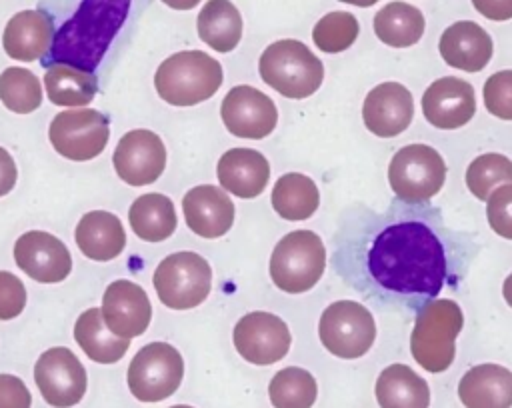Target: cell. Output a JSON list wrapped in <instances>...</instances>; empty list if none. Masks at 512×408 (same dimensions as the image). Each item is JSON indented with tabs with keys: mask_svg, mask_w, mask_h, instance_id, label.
Here are the masks:
<instances>
[{
	"mask_svg": "<svg viewBox=\"0 0 512 408\" xmlns=\"http://www.w3.org/2000/svg\"><path fill=\"white\" fill-rule=\"evenodd\" d=\"M424 118L440 130H456L476 114V96L470 82L456 76L434 80L422 94Z\"/></svg>",
	"mask_w": 512,
	"mask_h": 408,
	"instance_id": "17",
	"label": "cell"
},
{
	"mask_svg": "<svg viewBox=\"0 0 512 408\" xmlns=\"http://www.w3.org/2000/svg\"><path fill=\"white\" fill-rule=\"evenodd\" d=\"M74 340L90 360L100 364L118 362L130 346V338H120L106 328L100 308H88L78 316Z\"/></svg>",
	"mask_w": 512,
	"mask_h": 408,
	"instance_id": "29",
	"label": "cell"
},
{
	"mask_svg": "<svg viewBox=\"0 0 512 408\" xmlns=\"http://www.w3.org/2000/svg\"><path fill=\"white\" fill-rule=\"evenodd\" d=\"M160 302L172 310H188L202 304L212 288V268L196 252L166 256L152 276Z\"/></svg>",
	"mask_w": 512,
	"mask_h": 408,
	"instance_id": "7",
	"label": "cell"
},
{
	"mask_svg": "<svg viewBox=\"0 0 512 408\" xmlns=\"http://www.w3.org/2000/svg\"><path fill=\"white\" fill-rule=\"evenodd\" d=\"M100 310L106 328L120 338L144 334L152 318L146 290L132 280H114L104 290Z\"/></svg>",
	"mask_w": 512,
	"mask_h": 408,
	"instance_id": "18",
	"label": "cell"
},
{
	"mask_svg": "<svg viewBox=\"0 0 512 408\" xmlns=\"http://www.w3.org/2000/svg\"><path fill=\"white\" fill-rule=\"evenodd\" d=\"M26 306V288L18 276L0 270V320L16 318Z\"/></svg>",
	"mask_w": 512,
	"mask_h": 408,
	"instance_id": "39",
	"label": "cell"
},
{
	"mask_svg": "<svg viewBox=\"0 0 512 408\" xmlns=\"http://www.w3.org/2000/svg\"><path fill=\"white\" fill-rule=\"evenodd\" d=\"M374 392L380 408H428L430 406L428 382L406 364L386 366L376 380Z\"/></svg>",
	"mask_w": 512,
	"mask_h": 408,
	"instance_id": "26",
	"label": "cell"
},
{
	"mask_svg": "<svg viewBox=\"0 0 512 408\" xmlns=\"http://www.w3.org/2000/svg\"><path fill=\"white\" fill-rule=\"evenodd\" d=\"M48 100L58 106H84L98 92V80L92 72H84L66 64H52L44 74Z\"/></svg>",
	"mask_w": 512,
	"mask_h": 408,
	"instance_id": "32",
	"label": "cell"
},
{
	"mask_svg": "<svg viewBox=\"0 0 512 408\" xmlns=\"http://www.w3.org/2000/svg\"><path fill=\"white\" fill-rule=\"evenodd\" d=\"M444 180V158L428 144H408L388 164L390 188L404 202H428L440 192Z\"/></svg>",
	"mask_w": 512,
	"mask_h": 408,
	"instance_id": "8",
	"label": "cell"
},
{
	"mask_svg": "<svg viewBox=\"0 0 512 408\" xmlns=\"http://www.w3.org/2000/svg\"><path fill=\"white\" fill-rule=\"evenodd\" d=\"M264 84L286 98L302 100L312 96L324 80V64L300 40H276L264 48L258 60Z\"/></svg>",
	"mask_w": 512,
	"mask_h": 408,
	"instance_id": "5",
	"label": "cell"
},
{
	"mask_svg": "<svg viewBox=\"0 0 512 408\" xmlns=\"http://www.w3.org/2000/svg\"><path fill=\"white\" fill-rule=\"evenodd\" d=\"M0 100L16 114H30L42 104V86L38 76L26 68H6L0 74Z\"/></svg>",
	"mask_w": 512,
	"mask_h": 408,
	"instance_id": "34",
	"label": "cell"
},
{
	"mask_svg": "<svg viewBox=\"0 0 512 408\" xmlns=\"http://www.w3.org/2000/svg\"><path fill=\"white\" fill-rule=\"evenodd\" d=\"M16 178H18L16 164L8 154V150L0 146V196H6L16 186Z\"/></svg>",
	"mask_w": 512,
	"mask_h": 408,
	"instance_id": "42",
	"label": "cell"
},
{
	"mask_svg": "<svg viewBox=\"0 0 512 408\" xmlns=\"http://www.w3.org/2000/svg\"><path fill=\"white\" fill-rule=\"evenodd\" d=\"M478 244L446 224L428 202L394 200L384 210L356 204L332 238V268L384 312L418 314L444 288L456 290Z\"/></svg>",
	"mask_w": 512,
	"mask_h": 408,
	"instance_id": "1",
	"label": "cell"
},
{
	"mask_svg": "<svg viewBox=\"0 0 512 408\" xmlns=\"http://www.w3.org/2000/svg\"><path fill=\"white\" fill-rule=\"evenodd\" d=\"M32 396L26 384L12 374H0V408H30Z\"/></svg>",
	"mask_w": 512,
	"mask_h": 408,
	"instance_id": "40",
	"label": "cell"
},
{
	"mask_svg": "<svg viewBox=\"0 0 512 408\" xmlns=\"http://www.w3.org/2000/svg\"><path fill=\"white\" fill-rule=\"evenodd\" d=\"M232 340L244 360L256 366H268L288 354L292 334L280 316L256 310L236 322Z\"/></svg>",
	"mask_w": 512,
	"mask_h": 408,
	"instance_id": "12",
	"label": "cell"
},
{
	"mask_svg": "<svg viewBox=\"0 0 512 408\" xmlns=\"http://www.w3.org/2000/svg\"><path fill=\"white\" fill-rule=\"evenodd\" d=\"M512 184V160L498 152L476 156L466 168V186L478 200H488L492 190Z\"/></svg>",
	"mask_w": 512,
	"mask_h": 408,
	"instance_id": "35",
	"label": "cell"
},
{
	"mask_svg": "<svg viewBox=\"0 0 512 408\" xmlns=\"http://www.w3.org/2000/svg\"><path fill=\"white\" fill-rule=\"evenodd\" d=\"M316 394L314 376L298 366L278 370L268 384V396L274 408H312Z\"/></svg>",
	"mask_w": 512,
	"mask_h": 408,
	"instance_id": "33",
	"label": "cell"
},
{
	"mask_svg": "<svg viewBox=\"0 0 512 408\" xmlns=\"http://www.w3.org/2000/svg\"><path fill=\"white\" fill-rule=\"evenodd\" d=\"M182 212L188 228L202 238H220L234 224L230 196L212 184L190 188L182 198Z\"/></svg>",
	"mask_w": 512,
	"mask_h": 408,
	"instance_id": "20",
	"label": "cell"
},
{
	"mask_svg": "<svg viewBox=\"0 0 512 408\" xmlns=\"http://www.w3.org/2000/svg\"><path fill=\"white\" fill-rule=\"evenodd\" d=\"M134 0H80L54 32L44 64L94 72L116 34L128 22Z\"/></svg>",
	"mask_w": 512,
	"mask_h": 408,
	"instance_id": "2",
	"label": "cell"
},
{
	"mask_svg": "<svg viewBox=\"0 0 512 408\" xmlns=\"http://www.w3.org/2000/svg\"><path fill=\"white\" fill-rule=\"evenodd\" d=\"M220 186L238 198H256L270 178V164L258 150L230 148L216 166Z\"/></svg>",
	"mask_w": 512,
	"mask_h": 408,
	"instance_id": "23",
	"label": "cell"
},
{
	"mask_svg": "<svg viewBox=\"0 0 512 408\" xmlns=\"http://www.w3.org/2000/svg\"><path fill=\"white\" fill-rule=\"evenodd\" d=\"M466 408H512V372L500 364L472 366L458 384Z\"/></svg>",
	"mask_w": 512,
	"mask_h": 408,
	"instance_id": "24",
	"label": "cell"
},
{
	"mask_svg": "<svg viewBox=\"0 0 512 408\" xmlns=\"http://www.w3.org/2000/svg\"><path fill=\"white\" fill-rule=\"evenodd\" d=\"M184 376V360L168 342L142 346L128 366V388L140 402H160L172 396Z\"/></svg>",
	"mask_w": 512,
	"mask_h": 408,
	"instance_id": "10",
	"label": "cell"
},
{
	"mask_svg": "<svg viewBox=\"0 0 512 408\" xmlns=\"http://www.w3.org/2000/svg\"><path fill=\"white\" fill-rule=\"evenodd\" d=\"M222 66L200 50L168 56L154 74L158 96L172 106H194L216 94L222 84Z\"/></svg>",
	"mask_w": 512,
	"mask_h": 408,
	"instance_id": "3",
	"label": "cell"
},
{
	"mask_svg": "<svg viewBox=\"0 0 512 408\" xmlns=\"http://www.w3.org/2000/svg\"><path fill=\"white\" fill-rule=\"evenodd\" d=\"M198 36L216 52H232L242 38V16L230 0H208L196 18Z\"/></svg>",
	"mask_w": 512,
	"mask_h": 408,
	"instance_id": "27",
	"label": "cell"
},
{
	"mask_svg": "<svg viewBox=\"0 0 512 408\" xmlns=\"http://www.w3.org/2000/svg\"><path fill=\"white\" fill-rule=\"evenodd\" d=\"M344 4H352V6H362V8H368V6H374L378 0H340Z\"/></svg>",
	"mask_w": 512,
	"mask_h": 408,
	"instance_id": "45",
	"label": "cell"
},
{
	"mask_svg": "<svg viewBox=\"0 0 512 408\" xmlns=\"http://www.w3.org/2000/svg\"><path fill=\"white\" fill-rule=\"evenodd\" d=\"M424 26L422 12L406 2H390L374 16V32L378 40L392 48H408L420 42Z\"/></svg>",
	"mask_w": 512,
	"mask_h": 408,
	"instance_id": "31",
	"label": "cell"
},
{
	"mask_svg": "<svg viewBox=\"0 0 512 408\" xmlns=\"http://www.w3.org/2000/svg\"><path fill=\"white\" fill-rule=\"evenodd\" d=\"M326 268V246L312 230H292L278 240L270 256V278L276 288L300 294L318 284Z\"/></svg>",
	"mask_w": 512,
	"mask_h": 408,
	"instance_id": "6",
	"label": "cell"
},
{
	"mask_svg": "<svg viewBox=\"0 0 512 408\" xmlns=\"http://www.w3.org/2000/svg\"><path fill=\"white\" fill-rule=\"evenodd\" d=\"M220 116L230 134L252 140L268 136L278 124V110L272 98L248 84L228 90L220 106Z\"/></svg>",
	"mask_w": 512,
	"mask_h": 408,
	"instance_id": "14",
	"label": "cell"
},
{
	"mask_svg": "<svg viewBox=\"0 0 512 408\" xmlns=\"http://www.w3.org/2000/svg\"><path fill=\"white\" fill-rule=\"evenodd\" d=\"M322 346L346 360L364 356L376 340V322L368 308L354 300H336L324 308L318 322Z\"/></svg>",
	"mask_w": 512,
	"mask_h": 408,
	"instance_id": "9",
	"label": "cell"
},
{
	"mask_svg": "<svg viewBox=\"0 0 512 408\" xmlns=\"http://www.w3.org/2000/svg\"><path fill=\"white\" fill-rule=\"evenodd\" d=\"M170 408H192V406H186V404H176V406H170Z\"/></svg>",
	"mask_w": 512,
	"mask_h": 408,
	"instance_id": "46",
	"label": "cell"
},
{
	"mask_svg": "<svg viewBox=\"0 0 512 408\" xmlns=\"http://www.w3.org/2000/svg\"><path fill=\"white\" fill-rule=\"evenodd\" d=\"M358 32H360V24L356 16L350 12L336 10V12H328L316 22L312 30V40L318 50L326 54H336L350 48L356 42Z\"/></svg>",
	"mask_w": 512,
	"mask_h": 408,
	"instance_id": "36",
	"label": "cell"
},
{
	"mask_svg": "<svg viewBox=\"0 0 512 408\" xmlns=\"http://www.w3.org/2000/svg\"><path fill=\"white\" fill-rule=\"evenodd\" d=\"M414 116V100L400 82L376 84L364 98L362 120L364 126L380 136L392 138L408 128Z\"/></svg>",
	"mask_w": 512,
	"mask_h": 408,
	"instance_id": "19",
	"label": "cell"
},
{
	"mask_svg": "<svg viewBox=\"0 0 512 408\" xmlns=\"http://www.w3.org/2000/svg\"><path fill=\"white\" fill-rule=\"evenodd\" d=\"M438 50L448 66L464 72H480L492 58V38L480 24L460 20L442 32Z\"/></svg>",
	"mask_w": 512,
	"mask_h": 408,
	"instance_id": "22",
	"label": "cell"
},
{
	"mask_svg": "<svg viewBox=\"0 0 512 408\" xmlns=\"http://www.w3.org/2000/svg\"><path fill=\"white\" fill-rule=\"evenodd\" d=\"M464 316L460 306L450 298H434L416 314L410 334V352L428 372L438 374L452 366L456 356V336Z\"/></svg>",
	"mask_w": 512,
	"mask_h": 408,
	"instance_id": "4",
	"label": "cell"
},
{
	"mask_svg": "<svg viewBox=\"0 0 512 408\" xmlns=\"http://www.w3.org/2000/svg\"><path fill=\"white\" fill-rule=\"evenodd\" d=\"M54 32V20L50 14L44 10H22L8 20L2 46L4 52L14 60H40L48 54Z\"/></svg>",
	"mask_w": 512,
	"mask_h": 408,
	"instance_id": "21",
	"label": "cell"
},
{
	"mask_svg": "<svg viewBox=\"0 0 512 408\" xmlns=\"http://www.w3.org/2000/svg\"><path fill=\"white\" fill-rule=\"evenodd\" d=\"M162 2L174 10H190L196 4H200V0H162Z\"/></svg>",
	"mask_w": 512,
	"mask_h": 408,
	"instance_id": "43",
	"label": "cell"
},
{
	"mask_svg": "<svg viewBox=\"0 0 512 408\" xmlns=\"http://www.w3.org/2000/svg\"><path fill=\"white\" fill-rule=\"evenodd\" d=\"M80 252L96 262L116 258L126 246V232L120 218L106 210L86 212L74 232Z\"/></svg>",
	"mask_w": 512,
	"mask_h": 408,
	"instance_id": "25",
	"label": "cell"
},
{
	"mask_svg": "<svg viewBox=\"0 0 512 408\" xmlns=\"http://www.w3.org/2000/svg\"><path fill=\"white\" fill-rule=\"evenodd\" d=\"M112 162L116 174L126 184H152L164 172L166 148L156 132L144 128L130 130L118 140Z\"/></svg>",
	"mask_w": 512,
	"mask_h": 408,
	"instance_id": "15",
	"label": "cell"
},
{
	"mask_svg": "<svg viewBox=\"0 0 512 408\" xmlns=\"http://www.w3.org/2000/svg\"><path fill=\"white\" fill-rule=\"evenodd\" d=\"M486 110L502 120H512V70H500L488 76L482 88Z\"/></svg>",
	"mask_w": 512,
	"mask_h": 408,
	"instance_id": "37",
	"label": "cell"
},
{
	"mask_svg": "<svg viewBox=\"0 0 512 408\" xmlns=\"http://www.w3.org/2000/svg\"><path fill=\"white\" fill-rule=\"evenodd\" d=\"M472 4L488 20L504 22L512 18V0H472Z\"/></svg>",
	"mask_w": 512,
	"mask_h": 408,
	"instance_id": "41",
	"label": "cell"
},
{
	"mask_svg": "<svg viewBox=\"0 0 512 408\" xmlns=\"http://www.w3.org/2000/svg\"><path fill=\"white\" fill-rule=\"evenodd\" d=\"M34 380L42 398L54 408H70L86 392V370L66 346H54L40 354L34 366Z\"/></svg>",
	"mask_w": 512,
	"mask_h": 408,
	"instance_id": "13",
	"label": "cell"
},
{
	"mask_svg": "<svg viewBox=\"0 0 512 408\" xmlns=\"http://www.w3.org/2000/svg\"><path fill=\"white\" fill-rule=\"evenodd\" d=\"M272 208L284 220H308L320 204V192L314 180L300 172L282 174L272 188Z\"/></svg>",
	"mask_w": 512,
	"mask_h": 408,
	"instance_id": "30",
	"label": "cell"
},
{
	"mask_svg": "<svg viewBox=\"0 0 512 408\" xmlns=\"http://www.w3.org/2000/svg\"><path fill=\"white\" fill-rule=\"evenodd\" d=\"M502 296L508 302V306L512 308V272L506 276V280L502 284Z\"/></svg>",
	"mask_w": 512,
	"mask_h": 408,
	"instance_id": "44",
	"label": "cell"
},
{
	"mask_svg": "<svg viewBox=\"0 0 512 408\" xmlns=\"http://www.w3.org/2000/svg\"><path fill=\"white\" fill-rule=\"evenodd\" d=\"M128 220L134 234L146 242L170 238L178 224L172 200L160 192L138 196L128 210Z\"/></svg>",
	"mask_w": 512,
	"mask_h": 408,
	"instance_id": "28",
	"label": "cell"
},
{
	"mask_svg": "<svg viewBox=\"0 0 512 408\" xmlns=\"http://www.w3.org/2000/svg\"><path fill=\"white\" fill-rule=\"evenodd\" d=\"M14 262L36 282H62L72 270V256L66 244L42 230L24 232L14 244Z\"/></svg>",
	"mask_w": 512,
	"mask_h": 408,
	"instance_id": "16",
	"label": "cell"
},
{
	"mask_svg": "<svg viewBox=\"0 0 512 408\" xmlns=\"http://www.w3.org/2000/svg\"><path fill=\"white\" fill-rule=\"evenodd\" d=\"M486 202V218L490 228L498 236L512 240V184L494 188Z\"/></svg>",
	"mask_w": 512,
	"mask_h": 408,
	"instance_id": "38",
	"label": "cell"
},
{
	"mask_svg": "<svg viewBox=\"0 0 512 408\" xmlns=\"http://www.w3.org/2000/svg\"><path fill=\"white\" fill-rule=\"evenodd\" d=\"M54 150L74 162L96 158L108 144L110 122L98 110L78 108L54 116L48 130Z\"/></svg>",
	"mask_w": 512,
	"mask_h": 408,
	"instance_id": "11",
	"label": "cell"
}]
</instances>
